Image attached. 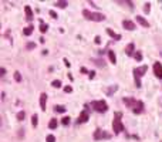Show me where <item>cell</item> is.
Returning a JSON list of instances; mask_svg holds the SVG:
<instances>
[{
  "label": "cell",
  "instance_id": "8992f818",
  "mask_svg": "<svg viewBox=\"0 0 162 142\" xmlns=\"http://www.w3.org/2000/svg\"><path fill=\"white\" fill-rule=\"evenodd\" d=\"M154 74H155L159 80H162V64L159 61H157L154 64Z\"/></svg>",
  "mask_w": 162,
  "mask_h": 142
},
{
  "label": "cell",
  "instance_id": "7a4b0ae2",
  "mask_svg": "<svg viewBox=\"0 0 162 142\" xmlns=\"http://www.w3.org/2000/svg\"><path fill=\"white\" fill-rule=\"evenodd\" d=\"M121 117H122L121 112H115V117H114V121H112V129H114L115 134H121L124 131V124L121 121Z\"/></svg>",
  "mask_w": 162,
  "mask_h": 142
},
{
  "label": "cell",
  "instance_id": "8d00e7d4",
  "mask_svg": "<svg viewBox=\"0 0 162 142\" xmlns=\"http://www.w3.org/2000/svg\"><path fill=\"white\" fill-rule=\"evenodd\" d=\"M94 41L97 43V44H100V43H101V37H100V36H97V37H95V40H94Z\"/></svg>",
  "mask_w": 162,
  "mask_h": 142
},
{
  "label": "cell",
  "instance_id": "cb8c5ba5",
  "mask_svg": "<svg viewBox=\"0 0 162 142\" xmlns=\"http://www.w3.org/2000/svg\"><path fill=\"white\" fill-rule=\"evenodd\" d=\"M95 64H97L98 67H105V63H104V60H100V58H97V60H93Z\"/></svg>",
  "mask_w": 162,
  "mask_h": 142
},
{
  "label": "cell",
  "instance_id": "f546056e",
  "mask_svg": "<svg viewBox=\"0 0 162 142\" xmlns=\"http://www.w3.org/2000/svg\"><path fill=\"white\" fill-rule=\"evenodd\" d=\"M46 141L47 142H56V137H54V135H47Z\"/></svg>",
  "mask_w": 162,
  "mask_h": 142
},
{
  "label": "cell",
  "instance_id": "2e32d148",
  "mask_svg": "<svg viewBox=\"0 0 162 142\" xmlns=\"http://www.w3.org/2000/svg\"><path fill=\"white\" fill-rule=\"evenodd\" d=\"M117 90H118V85H111L110 88H107V90H105V94L108 95V97H110V95H112Z\"/></svg>",
  "mask_w": 162,
  "mask_h": 142
},
{
  "label": "cell",
  "instance_id": "7c38bea8",
  "mask_svg": "<svg viewBox=\"0 0 162 142\" xmlns=\"http://www.w3.org/2000/svg\"><path fill=\"white\" fill-rule=\"evenodd\" d=\"M122 101H124V104L127 105L128 108H131V109H132V107H134L135 102H137V99H134V98H124Z\"/></svg>",
  "mask_w": 162,
  "mask_h": 142
},
{
  "label": "cell",
  "instance_id": "484cf974",
  "mask_svg": "<svg viewBox=\"0 0 162 142\" xmlns=\"http://www.w3.org/2000/svg\"><path fill=\"white\" fill-rule=\"evenodd\" d=\"M14 80L17 81V82H20V81H21V76H20L19 71H14Z\"/></svg>",
  "mask_w": 162,
  "mask_h": 142
},
{
  "label": "cell",
  "instance_id": "f35d334b",
  "mask_svg": "<svg viewBox=\"0 0 162 142\" xmlns=\"http://www.w3.org/2000/svg\"><path fill=\"white\" fill-rule=\"evenodd\" d=\"M161 142H162V141H161Z\"/></svg>",
  "mask_w": 162,
  "mask_h": 142
},
{
  "label": "cell",
  "instance_id": "5bb4252c",
  "mask_svg": "<svg viewBox=\"0 0 162 142\" xmlns=\"http://www.w3.org/2000/svg\"><path fill=\"white\" fill-rule=\"evenodd\" d=\"M107 33H108V36H110L111 38H114V40H121V34L112 31L111 28H107Z\"/></svg>",
  "mask_w": 162,
  "mask_h": 142
},
{
  "label": "cell",
  "instance_id": "1f68e13d",
  "mask_svg": "<svg viewBox=\"0 0 162 142\" xmlns=\"http://www.w3.org/2000/svg\"><path fill=\"white\" fill-rule=\"evenodd\" d=\"M48 13H50V16H51V17H53V19H57V17H58V16H57V13H56V11H54V10H50Z\"/></svg>",
  "mask_w": 162,
  "mask_h": 142
},
{
  "label": "cell",
  "instance_id": "7402d4cb",
  "mask_svg": "<svg viewBox=\"0 0 162 142\" xmlns=\"http://www.w3.org/2000/svg\"><path fill=\"white\" fill-rule=\"evenodd\" d=\"M37 124H38V117L36 115V114H34V115L31 117V125L36 128V127H37Z\"/></svg>",
  "mask_w": 162,
  "mask_h": 142
},
{
  "label": "cell",
  "instance_id": "f1b7e54d",
  "mask_svg": "<svg viewBox=\"0 0 162 142\" xmlns=\"http://www.w3.org/2000/svg\"><path fill=\"white\" fill-rule=\"evenodd\" d=\"M145 7H144V11H145V13H149V11H151V3H145Z\"/></svg>",
  "mask_w": 162,
  "mask_h": 142
},
{
  "label": "cell",
  "instance_id": "4dcf8cb0",
  "mask_svg": "<svg viewBox=\"0 0 162 142\" xmlns=\"http://www.w3.org/2000/svg\"><path fill=\"white\" fill-rule=\"evenodd\" d=\"M61 124H63V125H68L70 124V117H64V118L61 119Z\"/></svg>",
  "mask_w": 162,
  "mask_h": 142
},
{
  "label": "cell",
  "instance_id": "4316f807",
  "mask_svg": "<svg viewBox=\"0 0 162 142\" xmlns=\"http://www.w3.org/2000/svg\"><path fill=\"white\" fill-rule=\"evenodd\" d=\"M24 117H26V114H24V111H20V112H17V119H19V121H23Z\"/></svg>",
  "mask_w": 162,
  "mask_h": 142
},
{
  "label": "cell",
  "instance_id": "44dd1931",
  "mask_svg": "<svg viewBox=\"0 0 162 142\" xmlns=\"http://www.w3.org/2000/svg\"><path fill=\"white\" fill-rule=\"evenodd\" d=\"M48 128H50V129H56L57 128V119L56 118H53L50 122H48Z\"/></svg>",
  "mask_w": 162,
  "mask_h": 142
},
{
  "label": "cell",
  "instance_id": "d6986e66",
  "mask_svg": "<svg viewBox=\"0 0 162 142\" xmlns=\"http://www.w3.org/2000/svg\"><path fill=\"white\" fill-rule=\"evenodd\" d=\"M33 30H34V27H33V26H27V27L23 30V34H24V36H30V34L33 33Z\"/></svg>",
  "mask_w": 162,
  "mask_h": 142
},
{
  "label": "cell",
  "instance_id": "9a60e30c",
  "mask_svg": "<svg viewBox=\"0 0 162 142\" xmlns=\"http://www.w3.org/2000/svg\"><path fill=\"white\" fill-rule=\"evenodd\" d=\"M137 21H138L142 27H149V23H148V20H145L142 17V16H137Z\"/></svg>",
  "mask_w": 162,
  "mask_h": 142
},
{
  "label": "cell",
  "instance_id": "4fadbf2b",
  "mask_svg": "<svg viewBox=\"0 0 162 142\" xmlns=\"http://www.w3.org/2000/svg\"><path fill=\"white\" fill-rule=\"evenodd\" d=\"M135 51V46H134V43H130L128 46H127V48H125V54L127 56H132Z\"/></svg>",
  "mask_w": 162,
  "mask_h": 142
},
{
  "label": "cell",
  "instance_id": "3957f363",
  "mask_svg": "<svg viewBox=\"0 0 162 142\" xmlns=\"http://www.w3.org/2000/svg\"><path fill=\"white\" fill-rule=\"evenodd\" d=\"M83 16L91 21H104L105 20V16L102 13H91L90 10H83Z\"/></svg>",
  "mask_w": 162,
  "mask_h": 142
},
{
  "label": "cell",
  "instance_id": "52a82bcc",
  "mask_svg": "<svg viewBox=\"0 0 162 142\" xmlns=\"http://www.w3.org/2000/svg\"><path fill=\"white\" fill-rule=\"evenodd\" d=\"M132 112L134 114H142L144 112V102L142 101H137L135 105L132 107Z\"/></svg>",
  "mask_w": 162,
  "mask_h": 142
},
{
  "label": "cell",
  "instance_id": "e0dca14e",
  "mask_svg": "<svg viewBox=\"0 0 162 142\" xmlns=\"http://www.w3.org/2000/svg\"><path fill=\"white\" fill-rule=\"evenodd\" d=\"M108 57H110V61H111L112 64H115V63H117V57H115V53L112 51V50H110V51H108Z\"/></svg>",
  "mask_w": 162,
  "mask_h": 142
},
{
  "label": "cell",
  "instance_id": "83f0119b",
  "mask_svg": "<svg viewBox=\"0 0 162 142\" xmlns=\"http://www.w3.org/2000/svg\"><path fill=\"white\" fill-rule=\"evenodd\" d=\"M134 57H135V60H137V61H141V60H142V54H141V53L139 51H137L134 54Z\"/></svg>",
  "mask_w": 162,
  "mask_h": 142
},
{
  "label": "cell",
  "instance_id": "ac0fdd59",
  "mask_svg": "<svg viewBox=\"0 0 162 142\" xmlns=\"http://www.w3.org/2000/svg\"><path fill=\"white\" fill-rule=\"evenodd\" d=\"M47 30H48V24H46L43 20H40V31H41V33H46Z\"/></svg>",
  "mask_w": 162,
  "mask_h": 142
},
{
  "label": "cell",
  "instance_id": "74e56055",
  "mask_svg": "<svg viewBox=\"0 0 162 142\" xmlns=\"http://www.w3.org/2000/svg\"><path fill=\"white\" fill-rule=\"evenodd\" d=\"M64 64H65V66H67V67H70V66H71V64H70V63H68V60H67V58H64Z\"/></svg>",
  "mask_w": 162,
  "mask_h": 142
},
{
  "label": "cell",
  "instance_id": "d590c367",
  "mask_svg": "<svg viewBox=\"0 0 162 142\" xmlns=\"http://www.w3.org/2000/svg\"><path fill=\"white\" fill-rule=\"evenodd\" d=\"M88 77H90V78H94V77H95V73H94V71H90V73H88Z\"/></svg>",
  "mask_w": 162,
  "mask_h": 142
},
{
  "label": "cell",
  "instance_id": "d4e9b609",
  "mask_svg": "<svg viewBox=\"0 0 162 142\" xmlns=\"http://www.w3.org/2000/svg\"><path fill=\"white\" fill-rule=\"evenodd\" d=\"M51 85H53V87H56V88H60V87H61V81L60 80H54L53 82H51Z\"/></svg>",
  "mask_w": 162,
  "mask_h": 142
},
{
  "label": "cell",
  "instance_id": "6da1fadb",
  "mask_svg": "<svg viewBox=\"0 0 162 142\" xmlns=\"http://www.w3.org/2000/svg\"><path fill=\"white\" fill-rule=\"evenodd\" d=\"M147 70H148V67L147 66H142V67H137V68H134V80H135V85H137V88H141V78L144 77V74L147 73Z\"/></svg>",
  "mask_w": 162,
  "mask_h": 142
},
{
  "label": "cell",
  "instance_id": "d6a6232c",
  "mask_svg": "<svg viewBox=\"0 0 162 142\" xmlns=\"http://www.w3.org/2000/svg\"><path fill=\"white\" fill-rule=\"evenodd\" d=\"M31 48H36V44H34V43H28V44H27V50H31Z\"/></svg>",
  "mask_w": 162,
  "mask_h": 142
},
{
  "label": "cell",
  "instance_id": "e575fe53",
  "mask_svg": "<svg viewBox=\"0 0 162 142\" xmlns=\"http://www.w3.org/2000/svg\"><path fill=\"white\" fill-rule=\"evenodd\" d=\"M64 91L67 92V94H68V92H71V91H73V88H71V87L68 85V87H65V88H64Z\"/></svg>",
  "mask_w": 162,
  "mask_h": 142
},
{
  "label": "cell",
  "instance_id": "836d02e7",
  "mask_svg": "<svg viewBox=\"0 0 162 142\" xmlns=\"http://www.w3.org/2000/svg\"><path fill=\"white\" fill-rule=\"evenodd\" d=\"M0 76H2V77H3V76H6V68H3V67L0 68Z\"/></svg>",
  "mask_w": 162,
  "mask_h": 142
},
{
  "label": "cell",
  "instance_id": "ba28073f",
  "mask_svg": "<svg viewBox=\"0 0 162 142\" xmlns=\"http://www.w3.org/2000/svg\"><path fill=\"white\" fill-rule=\"evenodd\" d=\"M88 118H90V115H88V111H87V109H84L83 112L80 114L78 119H77V124H84V122H87Z\"/></svg>",
  "mask_w": 162,
  "mask_h": 142
},
{
  "label": "cell",
  "instance_id": "277c9868",
  "mask_svg": "<svg viewBox=\"0 0 162 142\" xmlns=\"http://www.w3.org/2000/svg\"><path fill=\"white\" fill-rule=\"evenodd\" d=\"M91 108L94 111H97V112H107L108 111V104H107L105 101H93L91 102Z\"/></svg>",
  "mask_w": 162,
  "mask_h": 142
},
{
  "label": "cell",
  "instance_id": "603a6c76",
  "mask_svg": "<svg viewBox=\"0 0 162 142\" xmlns=\"http://www.w3.org/2000/svg\"><path fill=\"white\" fill-rule=\"evenodd\" d=\"M56 6L60 7V9H65V7L68 6V3H67V2H56Z\"/></svg>",
  "mask_w": 162,
  "mask_h": 142
},
{
  "label": "cell",
  "instance_id": "ffe728a7",
  "mask_svg": "<svg viewBox=\"0 0 162 142\" xmlns=\"http://www.w3.org/2000/svg\"><path fill=\"white\" fill-rule=\"evenodd\" d=\"M54 111H56V112L63 114V112H65V107L64 105H56V107H54Z\"/></svg>",
  "mask_w": 162,
  "mask_h": 142
},
{
  "label": "cell",
  "instance_id": "8fae6325",
  "mask_svg": "<svg viewBox=\"0 0 162 142\" xmlns=\"http://www.w3.org/2000/svg\"><path fill=\"white\" fill-rule=\"evenodd\" d=\"M46 105H47V94L41 92L40 94V107H41L43 111H46Z\"/></svg>",
  "mask_w": 162,
  "mask_h": 142
},
{
  "label": "cell",
  "instance_id": "5b68a950",
  "mask_svg": "<svg viewBox=\"0 0 162 142\" xmlns=\"http://www.w3.org/2000/svg\"><path fill=\"white\" fill-rule=\"evenodd\" d=\"M112 135L104 129H95L94 131V139L95 141H102V139H111Z\"/></svg>",
  "mask_w": 162,
  "mask_h": 142
},
{
  "label": "cell",
  "instance_id": "30bf717a",
  "mask_svg": "<svg viewBox=\"0 0 162 142\" xmlns=\"http://www.w3.org/2000/svg\"><path fill=\"white\" fill-rule=\"evenodd\" d=\"M24 11H26V19L28 20V21H31L33 19H34V14H33V10L30 6H24Z\"/></svg>",
  "mask_w": 162,
  "mask_h": 142
},
{
  "label": "cell",
  "instance_id": "9c48e42d",
  "mask_svg": "<svg viewBox=\"0 0 162 142\" xmlns=\"http://www.w3.org/2000/svg\"><path fill=\"white\" fill-rule=\"evenodd\" d=\"M122 27L125 28V30H135V23H132V21H131V20H124V21H122Z\"/></svg>",
  "mask_w": 162,
  "mask_h": 142
}]
</instances>
